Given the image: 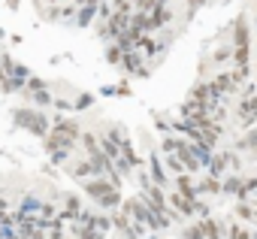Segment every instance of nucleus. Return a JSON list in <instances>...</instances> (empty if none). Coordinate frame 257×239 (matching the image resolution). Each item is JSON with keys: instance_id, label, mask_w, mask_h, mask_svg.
Masks as SVG:
<instances>
[{"instance_id": "1", "label": "nucleus", "mask_w": 257, "mask_h": 239, "mask_svg": "<svg viewBox=\"0 0 257 239\" xmlns=\"http://www.w3.org/2000/svg\"><path fill=\"white\" fill-rule=\"evenodd\" d=\"M85 194H88L94 203H100L103 209H118V206H124L121 191H118L109 179H91V182H85Z\"/></svg>"}, {"instance_id": "2", "label": "nucleus", "mask_w": 257, "mask_h": 239, "mask_svg": "<svg viewBox=\"0 0 257 239\" xmlns=\"http://www.w3.org/2000/svg\"><path fill=\"white\" fill-rule=\"evenodd\" d=\"M236 122H239L242 131L257 128V94L254 97H239V103H236Z\"/></svg>"}, {"instance_id": "3", "label": "nucleus", "mask_w": 257, "mask_h": 239, "mask_svg": "<svg viewBox=\"0 0 257 239\" xmlns=\"http://www.w3.org/2000/svg\"><path fill=\"white\" fill-rule=\"evenodd\" d=\"M230 46L236 49H251V22L245 16H239L230 28Z\"/></svg>"}, {"instance_id": "4", "label": "nucleus", "mask_w": 257, "mask_h": 239, "mask_svg": "<svg viewBox=\"0 0 257 239\" xmlns=\"http://www.w3.org/2000/svg\"><path fill=\"white\" fill-rule=\"evenodd\" d=\"M16 122H19L22 128L34 131V134H46V131H49L46 118H43L40 112H34V109H16Z\"/></svg>"}, {"instance_id": "5", "label": "nucleus", "mask_w": 257, "mask_h": 239, "mask_svg": "<svg viewBox=\"0 0 257 239\" xmlns=\"http://www.w3.org/2000/svg\"><path fill=\"white\" fill-rule=\"evenodd\" d=\"M212 85L221 91V97H236V94L242 91V88L233 82V73H230V70H218V73L212 76Z\"/></svg>"}, {"instance_id": "6", "label": "nucleus", "mask_w": 257, "mask_h": 239, "mask_svg": "<svg viewBox=\"0 0 257 239\" xmlns=\"http://www.w3.org/2000/svg\"><path fill=\"white\" fill-rule=\"evenodd\" d=\"M170 206H173L182 218H194V215H197V200H191V197H185V194H179V191L170 194Z\"/></svg>"}, {"instance_id": "7", "label": "nucleus", "mask_w": 257, "mask_h": 239, "mask_svg": "<svg viewBox=\"0 0 257 239\" xmlns=\"http://www.w3.org/2000/svg\"><path fill=\"white\" fill-rule=\"evenodd\" d=\"M242 176L239 173H227L224 179H221V197H239L242 194Z\"/></svg>"}, {"instance_id": "8", "label": "nucleus", "mask_w": 257, "mask_h": 239, "mask_svg": "<svg viewBox=\"0 0 257 239\" xmlns=\"http://www.w3.org/2000/svg\"><path fill=\"white\" fill-rule=\"evenodd\" d=\"M149 164H152V182H155V185H161V188H167V185H170V176H167V167H164L161 155L155 152V155L149 158Z\"/></svg>"}, {"instance_id": "9", "label": "nucleus", "mask_w": 257, "mask_h": 239, "mask_svg": "<svg viewBox=\"0 0 257 239\" xmlns=\"http://www.w3.org/2000/svg\"><path fill=\"white\" fill-rule=\"evenodd\" d=\"M206 173H209V176H215V179H224V176L230 173L227 155H224V152H215V158H212V164L206 167Z\"/></svg>"}, {"instance_id": "10", "label": "nucleus", "mask_w": 257, "mask_h": 239, "mask_svg": "<svg viewBox=\"0 0 257 239\" xmlns=\"http://www.w3.org/2000/svg\"><path fill=\"white\" fill-rule=\"evenodd\" d=\"M197 221H200V227H203L206 239H224V227H221V221H218V218L206 215V218H197Z\"/></svg>"}, {"instance_id": "11", "label": "nucleus", "mask_w": 257, "mask_h": 239, "mask_svg": "<svg viewBox=\"0 0 257 239\" xmlns=\"http://www.w3.org/2000/svg\"><path fill=\"white\" fill-rule=\"evenodd\" d=\"M197 185H200V194H209V197H221V179H215V176H200L197 179Z\"/></svg>"}, {"instance_id": "12", "label": "nucleus", "mask_w": 257, "mask_h": 239, "mask_svg": "<svg viewBox=\"0 0 257 239\" xmlns=\"http://www.w3.org/2000/svg\"><path fill=\"white\" fill-rule=\"evenodd\" d=\"M233 149H236V152H251V155H257V128L245 131V137H239Z\"/></svg>"}, {"instance_id": "13", "label": "nucleus", "mask_w": 257, "mask_h": 239, "mask_svg": "<svg viewBox=\"0 0 257 239\" xmlns=\"http://www.w3.org/2000/svg\"><path fill=\"white\" fill-rule=\"evenodd\" d=\"M233 215H236L239 221H245V224H248V221H257V209H254V206H248L245 200H239V203L233 206Z\"/></svg>"}, {"instance_id": "14", "label": "nucleus", "mask_w": 257, "mask_h": 239, "mask_svg": "<svg viewBox=\"0 0 257 239\" xmlns=\"http://www.w3.org/2000/svg\"><path fill=\"white\" fill-rule=\"evenodd\" d=\"M55 131L64 134V137H70V140H79V137H82V134H79V125L70 122V118H61V122H55Z\"/></svg>"}, {"instance_id": "15", "label": "nucleus", "mask_w": 257, "mask_h": 239, "mask_svg": "<svg viewBox=\"0 0 257 239\" xmlns=\"http://www.w3.org/2000/svg\"><path fill=\"white\" fill-rule=\"evenodd\" d=\"M212 64H233V46H218L215 52H212Z\"/></svg>"}, {"instance_id": "16", "label": "nucleus", "mask_w": 257, "mask_h": 239, "mask_svg": "<svg viewBox=\"0 0 257 239\" xmlns=\"http://www.w3.org/2000/svg\"><path fill=\"white\" fill-rule=\"evenodd\" d=\"M164 167H167L173 176H182V173H188V170H185V164L179 161V155H164Z\"/></svg>"}, {"instance_id": "17", "label": "nucleus", "mask_w": 257, "mask_h": 239, "mask_svg": "<svg viewBox=\"0 0 257 239\" xmlns=\"http://www.w3.org/2000/svg\"><path fill=\"white\" fill-rule=\"evenodd\" d=\"M73 176H76V179H85V176H97V167L91 164V158H88V161H79V164L73 167Z\"/></svg>"}, {"instance_id": "18", "label": "nucleus", "mask_w": 257, "mask_h": 239, "mask_svg": "<svg viewBox=\"0 0 257 239\" xmlns=\"http://www.w3.org/2000/svg\"><path fill=\"white\" fill-rule=\"evenodd\" d=\"M106 61H109V64H121V61H124V49H121L118 43H109V46H106Z\"/></svg>"}, {"instance_id": "19", "label": "nucleus", "mask_w": 257, "mask_h": 239, "mask_svg": "<svg viewBox=\"0 0 257 239\" xmlns=\"http://www.w3.org/2000/svg\"><path fill=\"white\" fill-rule=\"evenodd\" d=\"M97 10H100V4H97V7H79V28H88Z\"/></svg>"}, {"instance_id": "20", "label": "nucleus", "mask_w": 257, "mask_h": 239, "mask_svg": "<svg viewBox=\"0 0 257 239\" xmlns=\"http://www.w3.org/2000/svg\"><path fill=\"white\" fill-rule=\"evenodd\" d=\"M251 194H257V176H248V179L242 182V194H239L236 200H248Z\"/></svg>"}, {"instance_id": "21", "label": "nucleus", "mask_w": 257, "mask_h": 239, "mask_svg": "<svg viewBox=\"0 0 257 239\" xmlns=\"http://www.w3.org/2000/svg\"><path fill=\"white\" fill-rule=\"evenodd\" d=\"M182 239H206V233H203L200 221H197V224H188V227L182 230Z\"/></svg>"}, {"instance_id": "22", "label": "nucleus", "mask_w": 257, "mask_h": 239, "mask_svg": "<svg viewBox=\"0 0 257 239\" xmlns=\"http://www.w3.org/2000/svg\"><path fill=\"white\" fill-rule=\"evenodd\" d=\"M134 0H112V13H127V16H134Z\"/></svg>"}, {"instance_id": "23", "label": "nucleus", "mask_w": 257, "mask_h": 239, "mask_svg": "<svg viewBox=\"0 0 257 239\" xmlns=\"http://www.w3.org/2000/svg\"><path fill=\"white\" fill-rule=\"evenodd\" d=\"M227 239H251V236H248V230H245L242 224H230V230H227Z\"/></svg>"}, {"instance_id": "24", "label": "nucleus", "mask_w": 257, "mask_h": 239, "mask_svg": "<svg viewBox=\"0 0 257 239\" xmlns=\"http://www.w3.org/2000/svg\"><path fill=\"white\" fill-rule=\"evenodd\" d=\"M82 143H85V149H88V155L100 149V143H97V137H94V134H82Z\"/></svg>"}, {"instance_id": "25", "label": "nucleus", "mask_w": 257, "mask_h": 239, "mask_svg": "<svg viewBox=\"0 0 257 239\" xmlns=\"http://www.w3.org/2000/svg\"><path fill=\"white\" fill-rule=\"evenodd\" d=\"M49 4H61V0H49Z\"/></svg>"}]
</instances>
